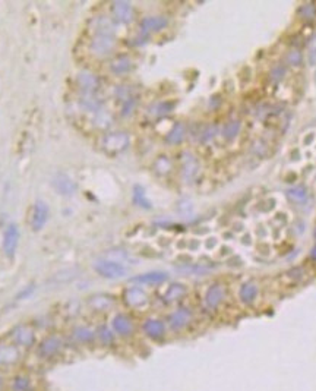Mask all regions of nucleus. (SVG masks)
<instances>
[{
	"label": "nucleus",
	"instance_id": "obj_35",
	"mask_svg": "<svg viewBox=\"0 0 316 391\" xmlns=\"http://www.w3.org/2000/svg\"><path fill=\"white\" fill-rule=\"evenodd\" d=\"M300 15L306 19H314L316 16V9L314 4H306L300 9Z\"/></svg>",
	"mask_w": 316,
	"mask_h": 391
},
{
	"label": "nucleus",
	"instance_id": "obj_40",
	"mask_svg": "<svg viewBox=\"0 0 316 391\" xmlns=\"http://www.w3.org/2000/svg\"><path fill=\"white\" fill-rule=\"evenodd\" d=\"M288 275H290V277H294V278H300V277L303 275V270H302V268H294V270H291V271L288 273Z\"/></svg>",
	"mask_w": 316,
	"mask_h": 391
},
{
	"label": "nucleus",
	"instance_id": "obj_1",
	"mask_svg": "<svg viewBox=\"0 0 316 391\" xmlns=\"http://www.w3.org/2000/svg\"><path fill=\"white\" fill-rule=\"evenodd\" d=\"M10 340L13 345H16L19 349H33L37 345V334L36 330L28 324H19L13 327L9 333Z\"/></svg>",
	"mask_w": 316,
	"mask_h": 391
},
{
	"label": "nucleus",
	"instance_id": "obj_17",
	"mask_svg": "<svg viewBox=\"0 0 316 391\" xmlns=\"http://www.w3.org/2000/svg\"><path fill=\"white\" fill-rule=\"evenodd\" d=\"M224 296H226L224 286L223 284H218V283L217 284H212L206 290V293H205V305H206V308H209V309L218 308L220 304L223 302Z\"/></svg>",
	"mask_w": 316,
	"mask_h": 391
},
{
	"label": "nucleus",
	"instance_id": "obj_3",
	"mask_svg": "<svg viewBox=\"0 0 316 391\" xmlns=\"http://www.w3.org/2000/svg\"><path fill=\"white\" fill-rule=\"evenodd\" d=\"M92 267L95 273L107 280H118L127 274V268L121 262L113 261L110 258H100L94 262Z\"/></svg>",
	"mask_w": 316,
	"mask_h": 391
},
{
	"label": "nucleus",
	"instance_id": "obj_21",
	"mask_svg": "<svg viewBox=\"0 0 316 391\" xmlns=\"http://www.w3.org/2000/svg\"><path fill=\"white\" fill-rule=\"evenodd\" d=\"M168 21L164 16H148L145 19H142L141 22V31L144 34H150V33H157L161 31L167 27Z\"/></svg>",
	"mask_w": 316,
	"mask_h": 391
},
{
	"label": "nucleus",
	"instance_id": "obj_15",
	"mask_svg": "<svg viewBox=\"0 0 316 391\" xmlns=\"http://www.w3.org/2000/svg\"><path fill=\"white\" fill-rule=\"evenodd\" d=\"M112 12H113V16L115 19L121 22V24H129L133 21V7L129 1H124V0H118V1H113V6H112Z\"/></svg>",
	"mask_w": 316,
	"mask_h": 391
},
{
	"label": "nucleus",
	"instance_id": "obj_33",
	"mask_svg": "<svg viewBox=\"0 0 316 391\" xmlns=\"http://www.w3.org/2000/svg\"><path fill=\"white\" fill-rule=\"evenodd\" d=\"M174 104L173 103H158L156 104L153 109H151V113L153 115H157V116H162V115H167L173 110Z\"/></svg>",
	"mask_w": 316,
	"mask_h": 391
},
{
	"label": "nucleus",
	"instance_id": "obj_9",
	"mask_svg": "<svg viewBox=\"0 0 316 391\" xmlns=\"http://www.w3.org/2000/svg\"><path fill=\"white\" fill-rule=\"evenodd\" d=\"M123 301L127 306L130 308H144L148 305L150 298L147 295V292L141 287H129L124 290L123 293Z\"/></svg>",
	"mask_w": 316,
	"mask_h": 391
},
{
	"label": "nucleus",
	"instance_id": "obj_8",
	"mask_svg": "<svg viewBox=\"0 0 316 391\" xmlns=\"http://www.w3.org/2000/svg\"><path fill=\"white\" fill-rule=\"evenodd\" d=\"M22 359V349L16 345L10 343H0V366L10 368L21 362Z\"/></svg>",
	"mask_w": 316,
	"mask_h": 391
},
{
	"label": "nucleus",
	"instance_id": "obj_19",
	"mask_svg": "<svg viewBox=\"0 0 316 391\" xmlns=\"http://www.w3.org/2000/svg\"><path fill=\"white\" fill-rule=\"evenodd\" d=\"M116 301L109 295H94L88 299V306L95 312H104L115 306Z\"/></svg>",
	"mask_w": 316,
	"mask_h": 391
},
{
	"label": "nucleus",
	"instance_id": "obj_11",
	"mask_svg": "<svg viewBox=\"0 0 316 391\" xmlns=\"http://www.w3.org/2000/svg\"><path fill=\"white\" fill-rule=\"evenodd\" d=\"M77 84H78L79 89L85 94V95H94L95 91L100 87V79L98 77L91 72V71H80L77 77Z\"/></svg>",
	"mask_w": 316,
	"mask_h": 391
},
{
	"label": "nucleus",
	"instance_id": "obj_30",
	"mask_svg": "<svg viewBox=\"0 0 316 391\" xmlns=\"http://www.w3.org/2000/svg\"><path fill=\"white\" fill-rule=\"evenodd\" d=\"M133 202H135L138 207H141V208H145V210H150V208H151V202H150V199H148L147 195H145L144 188L139 186V185H136V186L133 188Z\"/></svg>",
	"mask_w": 316,
	"mask_h": 391
},
{
	"label": "nucleus",
	"instance_id": "obj_16",
	"mask_svg": "<svg viewBox=\"0 0 316 391\" xmlns=\"http://www.w3.org/2000/svg\"><path fill=\"white\" fill-rule=\"evenodd\" d=\"M142 331L151 340H159L165 336V324L157 318H148L142 325Z\"/></svg>",
	"mask_w": 316,
	"mask_h": 391
},
{
	"label": "nucleus",
	"instance_id": "obj_25",
	"mask_svg": "<svg viewBox=\"0 0 316 391\" xmlns=\"http://www.w3.org/2000/svg\"><path fill=\"white\" fill-rule=\"evenodd\" d=\"M185 133H186V128H185V125L183 123H180V122H177V123H174L173 125V128L170 129V132L167 133V136H165V141L168 142V144H180L182 141H183V138H185Z\"/></svg>",
	"mask_w": 316,
	"mask_h": 391
},
{
	"label": "nucleus",
	"instance_id": "obj_18",
	"mask_svg": "<svg viewBox=\"0 0 316 391\" xmlns=\"http://www.w3.org/2000/svg\"><path fill=\"white\" fill-rule=\"evenodd\" d=\"M168 280V274L164 271H150V273L139 274L130 278V281L138 284H147V286H158Z\"/></svg>",
	"mask_w": 316,
	"mask_h": 391
},
{
	"label": "nucleus",
	"instance_id": "obj_28",
	"mask_svg": "<svg viewBox=\"0 0 316 391\" xmlns=\"http://www.w3.org/2000/svg\"><path fill=\"white\" fill-rule=\"evenodd\" d=\"M285 195L290 201L297 202V204H303L308 199V189L305 186H294L285 191Z\"/></svg>",
	"mask_w": 316,
	"mask_h": 391
},
{
	"label": "nucleus",
	"instance_id": "obj_38",
	"mask_svg": "<svg viewBox=\"0 0 316 391\" xmlns=\"http://www.w3.org/2000/svg\"><path fill=\"white\" fill-rule=\"evenodd\" d=\"M284 74H285V69L282 68V66H276L273 71H271V79L273 81H279V79H282V77H284Z\"/></svg>",
	"mask_w": 316,
	"mask_h": 391
},
{
	"label": "nucleus",
	"instance_id": "obj_20",
	"mask_svg": "<svg viewBox=\"0 0 316 391\" xmlns=\"http://www.w3.org/2000/svg\"><path fill=\"white\" fill-rule=\"evenodd\" d=\"M72 337L74 340L78 343V345H82V346H88V345H92L97 339L95 336V331L86 325H78L72 330Z\"/></svg>",
	"mask_w": 316,
	"mask_h": 391
},
{
	"label": "nucleus",
	"instance_id": "obj_14",
	"mask_svg": "<svg viewBox=\"0 0 316 391\" xmlns=\"http://www.w3.org/2000/svg\"><path fill=\"white\" fill-rule=\"evenodd\" d=\"M53 186L54 189L63 196H72L77 192V183L72 180L71 176L65 173H57L53 177Z\"/></svg>",
	"mask_w": 316,
	"mask_h": 391
},
{
	"label": "nucleus",
	"instance_id": "obj_36",
	"mask_svg": "<svg viewBox=\"0 0 316 391\" xmlns=\"http://www.w3.org/2000/svg\"><path fill=\"white\" fill-rule=\"evenodd\" d=\"M287 60H288V63L290 65H300V62H302V54H300V51L299 50H291L290 53H288V56H287Z\"/></svg>",
	"mask_w": 316,
	"mask_h": 391
},
{
	"label": "nucleus",
	"instance_id": "obj_2",
	"mask_svg": "<svg viewBox=\"0 0 316 391\" xmlns=\"http://www.w3.org/2000/svg\"><path fill=\"white\" fill-rule=\"evenodd\" d=\"M65 348V340L59 334L45 336L40 345H37V356L42 360H50L57 357Z\"/></svg>",
	"mask_w": 316,
	"mask_h": 391
},
{
	"label": "nucleus",
	"instance_id": "obj_27",
	"mask_svg": "<svg viewBox=\"0 0 316 391\" xmlns=\"http://www.w3.org/2000/svg\"><path fill=\"white\" fill-rule=\"evenodd\" d=\"M97 340L103 345V346H112L116 340V334L112 328H109L107 325H101L97 328L95 331Z\"/></svg>",
	"mask_w": 316,
	"mask_h": 391
},
{
	"label": "nucleus",
	"instance_id": "obj_37",
	"mask_svg": "<svg viewBox=\"0 0 316 391\" xmlns=\"http://www.w3.org/2000/svg\"><path fill=\"white\" fill-rule=\"evenodd\" d=\"M215 132H217V128L215 126H208L205 130H203V133H202V141H209V139H212L214 136H215Z\"/></svg>",
	"mask_w": 316,
	"mask_h": 391
},
{
	"label": "nucleus",
	"instance_id": "obj_4",
	"mask_svg": "<svg viewBox=\"0 0 316 391\" xmlns=\"http://www.w3.org/2000/svg\"><path fill=\"white\" fill-rule=\"evenodd\" d=\"M103 150L107 154H118L129 147V135L126 132H112L103 138Z\"/></svg>",
	"mask_w": 316,
	"mask_h": 391
},
{
	"label": "nucleus",
	"instance_id": "obj_41",
	"mask_svg": "<svg viewBox=\"0 0 316 391\" xmlns=\"http://www.w3.org/2000/svg\"><path fill=\"white\" fill-rule=\"evenodd\" d=\"M311 258L316 261V246H314V248H312V251H311Z\"/></svg>",
	"mask_w": 316,
	"mask_h": 391
},
{
	"label": "nucleus",
	"instance_id": "obj_31",
	"mask_svg": "<svg viewBox=\"0 0 316 391\" xmlns=\"http://www.w3.org/2000/svg\"><path fill=\"white\" fill-rule=\"evenodd\" d=\"M240 128H241V125H240V122L238 120H232V122H229L224 128H223V136L226 138V139H235L237 135H238V132H240Z\"/></svg>",
	"mask_w": 316,
	"mask_h": 391
},
{
	"label": "nucleus",
	"instance_id": "obj_23",
	"mask_svg": "<svg viewBox=\"0 0 316 391\" xmlns=\"http://www.w3.org/2000/svg\"><path fill=\"white\" fill-rule=\"evenodd\" d=\"M186 292H188L186 286H183V284H180V283H174V284L168 286V289L165 290V293H164V301H165L167 304L176 302V301L182 299V298L186 295Z\"/></svg>",
	"mask_w": 316,
	"mask_h": 391
},
{
	"label": "nucleus",
	"instance_id": "obj_43",
	"mask_svg": "<svg viewBox=\"0 0 316 391\" xmlns=\"http://www.w3.org/2000/svg\"><path fill=\"white\" fill-rule=\"evenodd\" d=\"M314 236H315V239H316V229H315V232H314Z\"/></svg>",
	"mask_w": 316,
	"mask_h": 391
},
{
	"label": "nucleus",
	"instance_id": "obj_6",
	"mask_svg": "<svg viewBox=\"0 0 316 391\" xmlns=\"http://www.w3.org/2000/svg\"><path fill=\"white\" fill-rule=\"evenodd\" d=\"M48 216H50V210H48L47 202L42 199L36 201V204L31 210V217H30L31 230L33 232H41L48 221Z\"/></svg>",
	"mask_w": 316,
	"mask_h": 391
},
{
	"label": "nucleus",
	"instance_id": "obj_12",
	"mask_svg": "<svg viewBox=\"0 0 316 391\" xmlns=\"http://www.w3.org/2000/svg\"><path fill=\"white\" fill-rule=\"evenodd\" d=\"M112 330L120 337H130L135 331L133 321L126 313H118L112 319Z\"/></svg>",
	"mask_w": 316,
	"mask_h": 391
},
{
	"label": "nucleus",
	"instance_id": "obj_24",
	"mask_svg": "<svg viewBox=\"0 0 316 391\" xmlns=\"http://www.w3.org/2000/svg\"><path fill=\"white\" fill-rule=\"evenodd\" d=\"M258 296V286L252 281L244 283L238 290V298L243 304H252Z\"/></svg>",
	"mask_w": 316,
	"mask_h": 391
},
{
	"label": "nucleus",
	"instance_id": "obj_22",
	"mask_svg": "<svg viewBox=\"0 0 316 391\" xmlns=\"http://www.w3.org/2000/svg\"><path fill=\"white\" fill-rule=\"evenodd\" d=\"M10 389L12 391H33L34 389L33 378L27 374H18L12 378Z\"/></svg>",
	"mask_w": 316,
	"mask_h": 391
},
{
	"label": "nucleus",
	"instance_id": "obj_39",
	"mask_svg": "<svg viewBox=\"0 0 316 391\" xmlns=\"http://www.w3.org/2000/svg\"><path fill=\"white\" fill-rule=\"evenodd\" d=\"M34 290H36V286L34 284H30V286H27L18 296H16V299H27V298H30L33 293H34Z\"/></svg>",
	"mask_w": 316,
	"mask_h": 391
},
{
	"label": "nucleus",
	"instance_id": "obj_34",
	"mask_svg": "<svg viewBox=\"0 0 316 391\" xmlns=\"http://www.w3.org/2000/svg\"><path fill=\"white\" fill-rule=\"evenodd\" d=\"M75 275L77 274H72V268H68V270H62L54 274L51 280H54V283H66V281H71Z\"/></svg>",
	"mask_w": 316,
	"mask_h": 391
},
{
	"label": "nucleus",
	"instance_id": "obj_26",
	"mask_svg": "<svg viewBox=\"0 0 316 391\" xmlns=\"http://www.w3.org/2000/svg\"><path fill=\"white\" fill-rule=\"evenodd\" d=\"M132 68V60L127 57V56H118L116 57L112 65H110V69L113 74L116 75H123V74H127Z\"/></svg>",
	"mask_w": 316,
	"mask_h": 391
},
{
	"label": "nucleus",
	"instance_id": "obj_7",
	"mask_svg": "<svg viewBox=\"0 0 316 391\" xmlns=\"http://www.w3.org/2000/svg\"><path fill=\"white\" fill-rule=\"evenodd\" d=\"M19 239H21V233H19V229L15 223H10L6 229H4V233H3V240H1V248H3V252L7 258H13L16 251H18V246H19Z\"/></svg>",
	"mask_w": 316,
	"mask_h": 391
},
{
	"label": "nucleus",
	"instance_id": "obj_5",
	"mask_svg": "<svg viewBox=\"0 0 316 391\" xmlns=\"http://www.w3.org/2000/svg\"><path fill=\"white\" fill-rule=\"evenodd\" d=\"M115 45H116V40L113 36L95 34L89 43V50L97 57H106L115 50Z\"/></svg>",
	"mask_w": 316,
	"mask_h": 391
},
{
	"label": "nucleus",
	"instance_id": "obj_32",
	"mask_svg": "<svg viewBox=\"0 0 316 391\" xmlns=\"http://www.w3.org/2000/svg\"><path fill=\"white\" fill-rule=\"evenodd\" d=\"M154 167H156V170H157L159 174H165V173L170 172V169H171V163H170V160H168L167 157L161 156L157 161H156Z\"/></svg>",
	"mask_w": 316,
	"mask_h": 391
},
{
	"label": "nucleus",
	"instance_id": "obj_10",
	"mask_svg": "<svg viewBox=\"0 0 316 391\" xmlns=\"http://www.w3.org/2000/svg\"><path fill=\"white\" fill-rule=\"evenodd\" d=\"M192 318H194V313L189 308H179L177 311L168 315L167 322L173 331H180L192 322Z\"/></svg>",
	"mask_w": 316,
	"mask_h": 391
},
{
	"label": "nucleus",
	"instance_id": "obj_13",
	"mask_svg": "<svg viewBox=\"0 0 316 391\" xmlns=\"http://www.w3.org/2000/svg\"><path fill=\"white\" fill-rule=\"evenodd\" d=\"M199 173V163L191 153L182 154V176L185 182H192Z\"/></svg>",
	"mask_w": 316,
	"mask_h": 391
},
{
	"label": "nucleus",
	"instance_id": "obj_29",
	"mask_svg": "<svg viewBox=\"0 0 316 391\" xmlns=\"http://www.w3.org/2000/svg\"><path fill=\"white\" fill-rule=\"evenodd\" d=\"M115 24L107 19V18H97L95 19V34H107V36H113L115 33Z\"/></svg>",
	"mask_w": 316,
	"mask_h": 391
},
{
	"label": "nucleus",
	"instance_id": "obj_42",
	"mask_svg": "<svg viewBox=\"0 0 316 391\" xmlns=\"http://www.w3.org/2000/svg\"><path fill=\"white\" fill-rule=\"evenodd\" d=\"M0 391H3V377L0 375Z\"/></svg>",
	"mask_w": 316,
	"mask_h": 391
}]
</instances>
